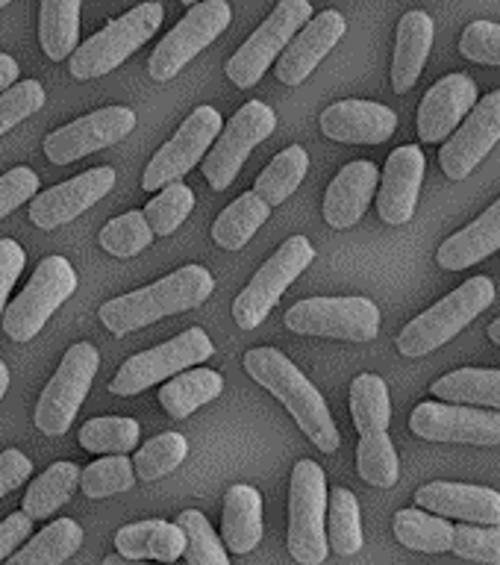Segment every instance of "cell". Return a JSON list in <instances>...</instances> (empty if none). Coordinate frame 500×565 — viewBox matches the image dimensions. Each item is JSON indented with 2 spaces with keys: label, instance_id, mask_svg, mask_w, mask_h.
<instances>
[{
  "label": "cell",
  "instance_id": "1",
  "mask_svg": "<svg viewBox=\"0 0 500 565\" xmlns=\"http://www.w3.org/2000/svg\"><path fill=\"white\" fill-rule=\"evenodd\" d=\"M245 369L259 386L268 388L289 409L291 418L298 422L300 430L307 433L318 450L333 454L339 448V430H336L325 397L286 353H280L277 348H254L245 353Z\"/></svg>",
  "mask_w": 500,
  "mask_h": 565
},
{
  "label": "cell",
  "instance_id": "2",
  "mask_svg": "<svg viewBox=\"0 0 500 565\" xmlns=\"http://www.w3.org/2000/svg\"><path fill=\"white\" fill-rule=\"evenodd\" d=\"M212 289H215V282H212V274L203 265H185V268H177L174 274H168L162 280L150 282L145 289L127 291L121 298L106 300L97 316H100L106 330H113L115 335H127L132 330L153 324L159 318L201 307L203 300L212 295Z\"/></svg>",
  "mask_w": 500,
  "mask_h": 565
},
{
  "label": "cell",
  "instance_id": "3",
  "mask_svg": "<svg viewBox=\"0 0 500 565\" xmlns=\"http://www.w3.org/2000/svg\"><path fill=\"white\" fill-rule=\"evenodd\" d=\"M494 282L489 277H471L448 298H442L436 307L409 321L397 335V351L404 356H427L442 344H448L454 335L475 321L483 309L492 307Z\"/></svg>",
  "mask_w": 500,
  "mask_h": 565
},
{
  "label": "cell",
  "instance_id": "4",
  "mask_svg": "<svg viewBox=\"0 0 500 565\" xmlns=\"http://www.w3.org/2000/svg\"><path fill=\"white\" fill-rule=\"evenodd\" d=\"M162 15H166L162 3L145 0L139 7H132L127 15L109 21L100 33L92 35L86 44H77V51L71 53V77L95 79L118 68L127 56H132L150 35L157 33Z\"/></svg>",
  "mask_w": 500,
  "mask_h": 565
},
{
  "label": "cell",
  "instance_id": "5",
  "mask_svg": "<svg viewBox=\"0 0 500 565\" xmlns=\"http://www.w3.org/2000/svg\"><path fill=\"white\" fill-rule=\"evenodd\" d=\"M77 271L65 256H47L39 263L24 291L3 309V333L12 342H30L42 333L51 316L74 295Z\"/></svg>",
  "mask_w": 500,
  "mask_h": 565
},
{
  "label": "cell",
  "instance_id": "6",
  "mask_svg": "<svg viewBox=\"0 0 500 565\" xmlns=\"http://www.w3.org/2000/svg\"><path fill=\"white\" fill-rule=\"evenodd\" d=\"M327 480L312 459H300L291 471L289 494V554L300 565H321L330 554L325 530Z\"/></svg>",
  "mask_w": 500,
  "mask_h": 565
},
{
  "label": "cell",
  "instance_id": "7",
  "mask_svg": "<svg viewBox=\"0 0 500 565\" xmlns=\"http://www.w3.org/2000/svg\"><path fill=\"white\" fill-rule=\"evenodd\" d=\"M316 259V247L309 245L307 236L286 238L277 254L254 274V280L247 282L242 295L233 303V318L242 330H254L268 318L277 300L286 295L291 282L307 271L309 263Z\"/></svg>",
  "mask_w": 500,
  "mask_h": 565
},
{
  "label": "cell",
  "instance_id": "8",
  "mask_svg": "<svg viewBox=\"0 0 500 565\" xmlns=\"http://www.w3.org/2000/svg\"><path fill=\"white\" fill-rule=\"evenodd\" d=\"M212 353H215V344H212L210 335L203 333L201 327H189L174 339H168L166 344H157L150 351L130 356L109 383V392L121 397L139 395L159 380L174 377L198 362H206Z\"/></svg>",
  "mask_w": 500,
  "mask_h": 565
},
{
  "label": "cell",
  "instance_id": "9",
  "mask_svg": "<svg viewBox=\"0 0 500 565\" xmlns=\"http://www.w3.org/2000/svg\"><path fill=\"white\" fill-rule=\"evenodd\" d=\"M312 18V3L309 0H280L272 9V15L256 26L251 39L238 47L227 60V77L238 88H251L259 83L268 65H272L286 44L298 35V30Z\"/></svg>",
  "mask_w": 500,
  "mask_h": 565
},
{
  "label": "cell",
  "instance_id": "10",
  "mask_svg": "<svg viewBox=\"0 0 500 565\" xmlns=\"http://www.w3.org/2000/svg\"><path fill=\"white\" fill-rule=\"evenodd\" d=\"M100 365V353L88 342L74 344L62 356L60 369L44 386L39 404H35V427L47 436H62L74 424V415L86 401L92 380Z\"/></svg>",
  "mask_w": 500,
  "mask_h": 565
},
{
  "label": "cell",
  "instance_id": "11",
  "mask_svg": "<svg viewBox=\"0 0 500 565\" xmlns=\"http://www.w3.org/2000/svg\"><path fill=\"white\" fill-rule=\"evenodd\" d=\"M230 18H233V9L227 0H201V3L189 7V12L177 21L174 30L159 42L157 51L150 53V77L159 83L177 77L203 47H210L227 30Z\"/></svg>",
  "mask_w": 500,
  "mask_h": 565
},
{
  "label": "cell",
  "instance_id": "12",
  "mask_svg": "<svg viewBox=\"0 0 500 565\" xmlns=\"http://www.w3.org/2000/svg\"><path fill=\"white\" fill-rule=\"evenodd\" d=\"M277 127V115L268 104L263 100H247L242 109H238L224 130L219 132V139L212 141L215 148L203 157V177L210 180V185L215 192H224L230 189V183L236 180L245 159L251 157V150L265 141Z\"/></svg>",
  "mask_w": 500,
  "mask_h": 565
},
{
  "label": "cell",
  "instance_id": "13",
  "mask_svg": "<svg viewBox=\"0 0 500 565\" xmlns=\"http://www.w3.org/2000/svg\"><path fill=\"white\" fill-rule=\"evenodd\" d=\"M286 327L300 335L371 342L380 333V309L369 298H309L286 312Z\"/></svg>",
  "mask_w": 500,
  "mask_h": 565
},
{
  "label": "cell",
  "instance_id": "14",
  "mask_svg": "<svg viewBox=\"0 0 500 565\" xmlns=\"http://www.w3.org/2000/svg\"><path fill=\"white\" fill-rule=\"evenodd\" d=\"M221 115L215 106H198L183 124L180 130L171 136L168 145L153 153V159L145 168V177H141V189L145 192H153V189H166L168 183H177L180 177H185L192 171L221 132Z\"/></svg>",
  "mask_w": 500,
  "mask_h": 565
},
{
  "label": "cell",
  "instance_id": "15",
  "mask_svg": "<svg viewBox=\"0 0 500 565\" xmlns=\"http://www.w3.org/2000/svg\"><path fill=\"white\" fill-rule=\"evenodd\" d=\"M415 436L427 441H454V445H500V413L462 404L424 401L409 415Z\"/></svg>",
  "mask_w": 500,
  "mask_h": 565
},
{
  "label": "cell",
  "instance_id": "16",
  "mask_svg": "<svg viewBox=\"0 0 500 565\" xmlns=\"http://www.w3.org/2000/svg\"><path fill=\"white\" fill-rule=\"evenodd\" d=\"M136 127V113L127 106H106L97 113H88L77 121L65 124L44 139V153L53 166H71L77 159L104 150L124 136H130Z\"/></svg>",
  "mask_w": 500,
  "mask_h": 565
},
{
  "label": "cell",
  "instance_id": "17",
  "mask_svg": "<svg viewBox=\"0 0 500 565\" xmlns=\"http://www.w3.org/2000/svg\"><path fill=\"white\" fill-rule=\"evenodd\" d=\"M500 141V92L486 95L475 109L462 118L450 141L439 150V166L450 180H466L486 153Z\"/></svg>",
  "mask_w": 500,
  "mask_h": 565
},
{
  "label": "cell",
  "instance_id": "18",
  "mask_svg": "<svg viewBox=\"0 0 500 565\" xmlns=\"http://www.w3.org/2000/svg\"><path fill=\"white\" fill-rule=\"evenodd\" d=\"M115 189V168L97 166L83 171L74 180L53 185L47 192L35 194L30 203V221L42 230H56L68 224L86 210H92L100 198Z\"/></svg>",
  "mask_w": 500,
  "mask_h": 565
},
{
  "label": "cell",
  "instance_id": "19",
  "mask_svg": "<svg viewBox=\"0 0 500 565\" xmlns=\"http://www.w3.org/2000/svg\"><path fill=\"white\" fill-rule=\"evenodd\" d=\"M344 26L348 24H344L342 12H336V9H327L321 15L309 18L304 30L280 53L277 79L286 83V86H300L321 65L327 53L339 44V39L344 35Z\"/></svg>",
  "mask_w": 500,
  "mask_h": 565
},
{
  "label": "cell",
  "instance_id": "20",
  "mask_svg": "<svg viewBox=\"0 0 500 565\" xmlns=\"http://www.w3.org/2000/svg\"><path fill=\"white\" fill-rule=\"evenodd\" d=\"M477 104L475 79L466 74H448L424 95L418 106V139L422 141H445L450 132L457 130Z\"/></svg>",
  "mask_w": 500,
  "mask_h": 565
},
{
  "label": "cell",
  "instance_id": "21",
  "mask_svg": "<svg viewBox=\"0 0 500 565\" xmlns=\"http://www.w3.org/2000/svg\"><path fill=\"white\" fill-rule=\"evenodd\" d=\"M415 503L424 512H433L442 519H462L468 524H500V492L486 489V486L436 480L415 492Z\"/></svg>",
  "mask_w": 500,
  "mask_h": 565
},
{
  "label": "cell",
  "instance_id": "22",
  "mask_svg": "<svg viewBox=\"0 0 500 565\" xmlns=\"http://www.w3.org/2000/svg\"><path fill=\"white\" fill-rule=\"evenodd\" d=\"M321 130L344 145H383L397 130V115L374 100H339L321 115Z\"/></svg>",
  "mask_w": 500,
  "mask_h": 565
},
{
  "label": "cell",
  "instance_id": "23",
  "mask_svg": "<svg viewBox=\"0 0 500 565\" xmlns=\"http://www.w3.org/2000/svg\"><path fill=\"white\" fill-rule=\"evenodd\" d=\"M424 180V153L415 145L392 150L380 180L377 212L386 224H406L415 215L418 189Z\"/></svg>",
  "mask_w": 500,
  "mask_h": 565
},
{
  "label": "cell",
  "instance_id": "24",
  "mask_svg": "<svg viewBox=\"0 0 500 565\" xmlns=\"http://www.w3.org/2000/svg\"><path fill=\"white\" fill-rule=\"evenodd\" d=\"M380 183V171L369 159H357L344 166L325 194V221L330 227L344 230L353 227L369 210L371 194Z\"/></svg>",
  "mask_w": 500,
  "mask_h": 565
},
{
  "label": "cell",
  "instance_id": "25",
  "mask_svg": "<svg viewBox=\"0 0 500 565\" xmlns=\"http://www.w3.org/2000/svg\"><path fill=\"white\" fill-rule=\"evenodd\" d=\"M433 21L427 12L413 9L401 18L395 39V60H392V88L397 95H404L418 83L424 71V62L430 56L433 47Z\"/></svg>",
  "mask_w": 500,
  "mask_h": 565
},
{
  "label": "cell",
  "instance_id": "26",
  "mask_svg": "<svg viewBox=\"0 0 500 565\" xmlns=\"http://www.w3.org/2000/svg\"><path fill=\"white\" fill-rule=\"evenodd\" d=\"M500 247V198L489 210L475 218L468 227L445 238L439 247V265L445 271H462L468 265L483 263L486 256H492Z\"/></svg>",
  "mask_w": 500,
  "mask_h": 565
},
{
  "label": "cell",
  "instance_id": "27",
  "mask_svg": "<svg viewBox=\"0 0 500 565\" xmlns=\"http://www.w3.org/2000/svg\"><path fill=\"white\" fill-rule=\"evenodd\" d=\"M221 542L233 554H251L263 542V494L256 492L254 486L238 483L227 492Z\"/></svg>",
  "mask_w": 500,
  "mask_h": 565
},
{
  "label": "cell",
  "instance_id": "28",
  "mask_svg": "<svg viewBox=\"0 0 500 565\" xmlns=\"http://www.w3.org/2000/svg\"><path fill=\"white\" fill-rule=\"evenodd\" d=\"M115 545L124 559H159L174 563L183 556L185 536L183 530L168 521H136L115 533Z\"/></svg>",
  "mask_w": 500,
  "mask_h": 565
},
{
  "label": "cell",
  "instance_id": "29",
  "mask_svg": "<svg viewBox=\"0 0 500 565\" xmlns=\"http://www.w3.org/2000/svg\"><path fill=\"white\" fill-rule=\"evenodd\" d=\"M221 392H224V377L219 371H180L177 377H171L166 386L159 388V404L171 418H189L194 409L215 401Z\"/></svg>",
  "mask_w": 500,
  "mask_h": 565
},
{
  "label": "cell",
  "instance_id": "30",
  "mask_svg": "<svg viewBox=\"0 0 500 565\" xmlns=\"http://www.w3.org/2000/svg\"><path fill=\"white\" fill-rule=\"evenodd\" d=\"M83 545V527L74 519H56L39 530L9 563L3 565H62Z\"/></svg>",
  "mask_w": 500,
  "mask_h": 565
},
{
  "label": "cell",
  "instance_id": "31",
  "mask_svg": "<svg viewBox=\"0 0 500 565\" xmlns=\"http://www.w3.org/2000/svg\"><path fill=\"white\" fill-rule=\"evenodd\" d=\"M439 401L448 404L492 406L500 413V371L494 369H459L439 377L430 386Z\"/></svg>",
  "mask_w": 500,
  "mask_h": 565
},
{
  "label": "cell",
  "instance_id": "32",
  "mask_svg": "<svg viewBox=\"0 0 500 565\" xmlns=\"http://www.w3.org/2000/svg\"><path fill=\"white\" fill-rule=\"evenodd\" d=\"M268 215H272V206L259 194H238L236 201L230 203L227 210L215 218V224H212V238L224 250H238V247H245L256 236V230L263 227Z\"/></svg>",
  "mask_w": 500,
  "mask_h": 565
},
{
  "label": "cell",
  "instance_id": "33",
  "mask_svg": "<svg viewBox=\"0 0 500 565\" xmlns=\"http://www.w3.org/2000/svg\"><path fill=\"white\" fill-rule=\"evenodd\" d=\"M39 42L53 62L77 51L79 42V0H42L39 12Z\"/></svg>",
  "mask_w": 500,
  "mask_h": 565
},
{
  "label": "cell",
  "instance_id": "34",
  "mask_svg": "<svg viewBox=\"0 0 500 565\" xmlns=\"http://www.w3.org/2000/svg\"><path fill=\"white\" fill-rule=\"evenodd\" d=\"M79 483V466L74 462H53L42 477H35L24 494L26 519H51L62 503L68 501Z\"/></svg>",
  "mask_w": 500,
  "mask_h": 565
},
{
  "label": "cell",
  "instance_id": "35",
  "mask_svg": "<svg viewBox=\"0 0 500 565\" xmlns=\"http://www.w3.org/2000/svg\"><path fill=\"white\" fill-rule=\"evenodd\" d=\"M327 545L333 547L339 556L360 554L362 547V521L357 494L344 486H336L333 492H327Z\"/></svg>",
  "mask_w": 500,
  "mask_h": 565
},
{
  "label": "cell",
  "instance_id": "36",
  "mask_svg": "<svg viewBox=\"0 0 500 565\" xmlns=\"http://www.w3.org/2000/svg\"><path fill=\"white\" fill-rule=\"evenodd\" d=\"M395 536L404 547L424 551V554H445L454 542V524L442 515L424 510H401L395 515Z\"/></svg>",
  "mask_w": 500,
  "mask_h": 565
},
{
  "label": "cell",
  "instance_id": "37",
  "mask_svg": "<svg viewBox=\"0 0 500 565\" xmlns=\"http://www.w3.org/2000/svg\"><path fill=\"white\" fill-rule=\"evenodd\" d=\"M309 171V153L300 145H289L272 159V166L256 177L254 194H259L268 206H277L289 198Z\"/></svg>",
  "mask_w": 500,
  "mask_h": 565
},
{
  "label": "cell",
  "instance_id": "38",
  "mask_svg": "<svg viewBox=\"0 0 500 565\" xmlns=\"http://www.w3.org/2000/svg\"><path fill=\"white\" fill-rule=\"evenodd\" d=\"M351 415L360 436L386 433L392 422V401H389L386 380L377 374H360L351 383Z\"/></svg>",
  "mask_w": 500,
  "mask_h": 565
},
{
  "label": "cell",
  "instance_id": "39",
  "mask_svg": "<svg viewBox=\"0 0 500 565\" xmlns=\"http://www.w3.org/2000/svg\"><path fill=\"white\" fill-rule=\"evenodd\" d=\"M141 427L139 422L132 418H92L79 427V445L88 454H113V457H121L127 450H132L139 445Z\"/></svg>",
  "mask_w": 500,
  "mask_h": 565
},
{
  "label": "cell",
  "instance_id": "40",
  "mask_svg": "<svg viewBox=\"0 0 500 565\" xmlns=\"http://www.w3.org/2000/svg\"><path fill=\"white\" fill-rule=\"evenodd\" d=\"M357 471L365 483L389 489L397 483L401 475V462H397V450L389 439V433H369L362 436L357 445Z\"/></svg>",
  "mask_w": 500,
  "mask_h": 565
},
{
  "label": "cell",
  "instance_id": "41",
  "mask_svg": "<svg viewBox=\"0 0 500 565\" xmlns=\"http://www.w3.org/2000/svg\"><path fill=\"white\" fill-rule=\"evenodd\" d=\"M177 527L183 530L185 547L183 556L189 565H230L227 551H224V542L215 533L206 515L198 510H185L180 519H177Z\"/></svg>",
  "mask_w": 500,
  "mask_h": 565
},
{
  "label": "cell",
  "instance_id": "42",
  "mask_svg": "<svg viewBox=\"0 0 500 565\" xmlns=\"http://www.w3.org/2000/svg\"><path fill=\"white\" fill-rule=\"evenodd\" d=\"M189 454V445H185L183 433H162L157 439L145 441L136 457H132V471L139 480L150 483V480H159L166 477L168 471H174L180 462Z\"/></svg>",
  "mask_w": 500,
  "mask_h": 565
},
{
  "label": "cell",
  "instance_id": "43",
  "mask_svg": "<svg viewBox=\"0 0 500 565\" xmlns=\"http://www.w3.org/2000/svg\"><path fill=\"white\" fill-rule=\"evenodd\" d=\"M194 210V192L192 185L185 183H168L153 201L145 206V221L153 236H171L180 224H183Z\"/></svg>",
  "mask_w": 500,
  "mask_h": 565
},
{
  "label": "cell",
  "instance_id": "44",
  "mask_svg": "<svg viewBox=\"0 0 500 565\" xmlns=\"http://www.w3.org/2000/svg\"><path fill=\"white\" fill-rule=\"evenodd\" d=\"M97 238H100V247H104L106 254L127 259V256H136L141 254L145 247H150L153 233H150L148 221H145V212L132 210L109 221V224L100 230V236Z\"/></svg>",
  "mask_w": 500,
  "mask_h": 565
},
{
  "label": "cell",
  "instance_id": "45",
  "mask_svg": "<svg viewBox=\"0 0 500 565\" xmlns=\"http://www.w3.org/2000/svg\"><path fill=\"white\" fill-rule=\"evenodd\" d=\"M136 483V471L127 457L97 459L92 466L79 468V489L88 498H109V494L127 492Z\"/></svg>",
  "mask_w": 500,
  "mask_h": 565
},
{
  "label": "cell",
  "instance_id": "46",
  "mask_svg": "<svg viewBox=\"0 0 500 565\" xmlns=\"http://www.w3.org/2000/svg\"><path fill=\"white\" fill-rule=\"evenodd\" d=\"M450 551L471 563L500 565V524H457Z\"/></svg>",
  "mask_w": 500,
  "mask_h": 565
},
{
  "label": "cell",
  "instance_id": "47",
  "mask_svg": "<svg viewBox=\"0 0 500 565\" xmlns=\"http://www.w3.org/2000/svg\"><path fill=\"white\" fill-rule=\"evenodd\" d=\"M44 106V88L35 79H24L18 86H9L7 92H0V136L9 132L15 124L30 118Z\"/></svg>",
  "mask_w": 500,
  "mask_h": 565
},
{
  "label": "cell",
  "instance_id": "48",
  "mask_svg": "<svg viewBox=\"0 0 500 565\" xmlns=\"http://www.w3.org/2000/svg\"><path fill=\"white\" fill-rule=\"evenodd\" d=\"M459 51L466 60L500 68V24H492V21L468 24L462 39H459Z\"/></svg>",
  "mask_w": 500,
  "mask_h": 565
},
{
  "label": "cell",
  "instance_id": "49",
  "mask_svg": "<svg viewBox=\"0 0 500 565\" xmlns=\"http://www.w3.org/2000/svg\"><path fill=\"white\" fill-rule=\"evenodd\" d=\"M35 189H39V174L33 168H12V171L0 177V218H7L9 212L30 201Z\"/></svg>",
  "mask_w": 500,
  "mask_h": 565
},
{
  "label": "cell",
  "instance_id": "50",
  "mask_svg": "<svg viewBox=\"0 0 500 565\" xmlns=\"http://www.w3.org/2000/svg\"><path fill=\"white\" fill-rule=\"evenodd\" d=\"M24 247L18 245L15 238H0V318H3V309H7L9 291L24 271Z\"/></svg>",
  "mask_w": 500,
  "mask_h": 565
},
{
  "label": "cell",
  "instance_id": "51",
  "mask_svg": "<svg viewBox=\"0 0 500 565\" xmlns=\"http://www.w3.org/2000/svg\"><path fill=\"white\" fill-rule=\"evenodd\" d=\"M30 475H33V462L21 450H3L0 454V498L18 489Z\"/></svg>",
  "mask_w": 500,
  "mask_h": 565
},
{
  "label": "cell",
  "instance_id": "52",
  "mask_svg": "<svg viewBox=\"0 0 500 565\" xmlns=\"http://www.w3.org/2000/svg\"><path fill=\"white\" fill-rule=\"evenodd\" d=\"M30 530H33V519H26L24 512H12L0 521V563L15 554V547L30 536Z\"/></svg>",
  "mask_w": 500,
  "mask_h": 565
},
{
  "label": "cell",
  "instance_id": "53",
  "mask_svg": "<svg viewBox=\"0 0 500 565\" xmlns=\"http://www.w3.org/2000/svg\"><path fill=\"white\" fill-rule=\"evenodd\" d=\"M18 79V62L9 53H0V92H7Z\"/></svg>",
  "mask_w": 500,
  "mask_h": 565
},
{
  "label": "cell",
  "instance_id": "54",
  "mask_svg": "<svg viewBox=\"0 0 500 565\" xmlns=\"http://www.w3.org/2000/svg\"><path fill=\"white\" fill-rule=\"evenodd\" d=\"M7 388H9V369H7V362L0 360V401H3V395H7Z\"/></svg>",
  "mask_w": 500,
  "mask_h": 565
},
{
  "label": "cell",
  "instance_id": "55",
  "mask_svg": "<svg viewBox=\"0 0 500 565\" xmlns=\"http://www.w3.org/2000/svg\"><path fill=\"white\" fill-rule=\"evenodd\" d=\"M104 565H141L139 559H124V556H106Z\"/></svg>",
  "mask_w": 500,
  "mask_h": 565
},
{
  "label": "cell",
  "instance_id": "56",
  "mask_svg": "<svg viewBox=\"0 0 500 565\" xmlns=\"http://www.w3.org/2000/svg\"><path fill=\"white\" fill-rule=\"evenodd\" d=\"M489 339L500 348V318H494L492 324H489Z\"/></svg>",
  "mask_w": 500,
  "mask_h": 565
},
{
  "label": "cell",
  "instance_id": "57",
  "mask_svg": "<svg viewBox=\"0 0 500 565\" xmlns=\"http://www.w3.org/2000/svg\"><path fill=\"white\" fill-rule=\"evenodd\" d=\"M180 3H185V7H194V3H201V0H180Z\"/></svg>",
  "mask_w": 500,
  "mask_h": 565
},
{
  "label": "cell",
  "instance_id": "58",
  "mask_svg": "<svg viewBox=\"0 0 500 565\" xmlns=\"http://www.w3.org/2000/svg\"><path fill=\"white\" fill-rule=\"evenodd\" d=\"M7 3H9V0H0V9H3V7H7Z\"/></svg>",
  "mask_w": 500,
  "mask_h": 565
}]
</instances>
